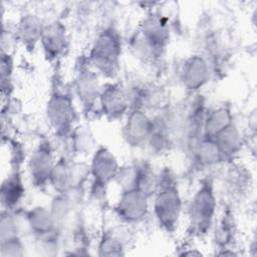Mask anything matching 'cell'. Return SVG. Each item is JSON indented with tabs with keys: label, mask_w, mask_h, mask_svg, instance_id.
<instances>
[{
	"label": "cell",
	"mask_w": 257,
	"mask_h": 257,
	"mask_svg": "<svg viewBox=\"0 0 257 257\" xmlns=\"http://www.w3.org/2000/svg\"><path fill=\"white\" fill-rule=\"evenodd\" d=\"M24 186L20 172L15 169L2 182L1 203L4 210L13 211L21 202L24 196Z\"/></svg>",
	"instance_id": "obj_16"
},
{
	"label": "cell",
	"mask_w": 257,
	"mask_h": 257,
	"mask_svg": "<svg viewBox=\"0 0 257 257\" xmlns=\"http://www.w3.org/2000/svg\"><path fill=\"white\" fill-rule=\"evenodd\" d=\"M121 249L122 244L115 236L109 233L103 235L99 244L100 255H121Z\"/></svg>",
	"instance_id": "obj_23"
},
{
	"label": "cell",
	"mask_w": 257,
	"mask_h": 257,
	"mask_svg": "<svg viewBox=\"0 0 257 257\" xmlns=\"http://www.w3.org/2000/svg\"><path fill=\"white\" fill-rule=\"evenodd\" d=\"M180 77L183 85L188 90L196 91L209 80V64L204 57L200 55H192L182 64Z\"/></svg>",
	"instance_id": "obj_13"
},
{
	"label": "cell",
	"mask_w": 257,
	"mask_h": 257,
	"mask_svg": "<svg viewBox=\"0 0 257 257\" xmlns=\"http://www.w3.org/2000/svg\"><path fill=\"white\" fill-rule=\"evenodd\" d=\"M1 256H21L23 255V244L21 243L19 237L9 239L6 241L0 242Z\"/></svg>",
	"instance_id": "obj_25"
},
{
	"label": "cell",
	"mask_w": 257,
	"mask_h": 257,
	"mask_svg": "<svg viewBox=\"0 0 257 257\" xmlns=\"http://www.w3.org/2000/svg\"><path fill=\"white\" fill-rule=\"evenodd\" d=\"M120 40L112 27L103 29L95 38L89 54V61L95 69L106 77H114L119 69Z\"/></svg>",
	"instance_id": "obj_3"
},
{
	"label": "cell",
	"mask_w": 257,
	"mask_h": 257,
	"mask_svg": "<svg viewBox=\"0 0 257 257\" xmlns=\"http://www.w3.org/2000/svg\"><path fill=\"white\" fill-rule=\"evenodd\" d=\"M216 207L217 201L213 182L210 178L204 179L188 206L191 233L201 236L210 230L214 221Z\"/></svg>",
	"instance_id": "obj_2"
},
{
	"label": "cell",
	"mask_w": 257,
	"mask_h": 257,
	"mask_svg": "<svg viewBox=\"0 0 257 257\" xmlns=\"http://www.w3.org/2000/svg\"><path fill=\"white\" fill-rule=\"evenodd\" d=\"M99 102L103 114L109 119H116L126 112L130 99L120 85L108 83L101 88Z\"/></svg>",
	"instance_id": "obj_12"
},
{
	"label": "cell",
	"mask_w": 257,
	"mask_h": 257,
	"mask_svg": "<svg viewBox=\"0 0 257 257\" xmlns=\"http://www.w3.org/2000/svg\"><path fill=\"white\" fill-rule=\"evenodd\" d=\"M154 212L160 226L167 232H174L182 213V199L174 176L164 170L159 177L155 193Z\"/></svg>",
	"instance_id": "obj_1"
},
{
	"label": "cell",
	"mask_w": 257,
	"mask_h": 257,
	"mask_svg": "<svg viewBox=\"0 0 257 257\" xmlns=\"http://www.w3.org/2000/svg\"><path fill=\"white\" fill-rule=\"evenodd\" d=\"M47 119L59 137H66L72 132L75 120V110L68 94L54 92L46 106Z\"/></svg>",
	"instance_id": "obj_5"
},
{
	"label": "cell",
	"mask_w": 257,
	"mask_h": 257,
	"mask_svg": "<svg viewBox=\"0 0 257 257\" xmlns=\"http://www.w3.org/2000/svg\"><path fill=\"white\" fill-rule=\"evenodd\" d=\"M194 160L197 166L208 168L223 162L222 155L213 138L203 136L193 148Z\"/></svg>",
	"instance_id": "obj_17"
},
{
	"label": "cell",
	"mask_w": 257,
	"mask_h": 257,
	"mask_svg": "<svg viewBox=\"0 0 257 257\" xmlns=\"http://www.w3.org/2000/svg\"><path fill=\"white\" fill-rule=\"evenodd\" d=\"M40 42L45 55L49 59L57 58L66 47V34L64 26L57 21L43 27Z\"/></svg>",
	"instance_id": "obj_14"
},
{
	"label": "cell",
	"mask_w": 257,
	"mask_h": 257,
	"mask_svg": "<svg viewBox=\"0 0 257 257\" xmlns=\"http://www.w3.org/2000/svg\"><path fill=\"white\" fill-rule=\"evenodd\" d=\"M85 169L81 165L72 164L65 158H61L54 164L49 183L58 194L69 193L77 188L86 176Z\"/></svg>",
	"instance_id": "obj_7"
},
{
	"label": "cell",
	"mask_w": 257,
	"mask_h": 257,
	"mask_svg": "<svg viewBox=\"0 0 257 257\" xmlns=\"http://www.w3.org/2000/svg\"><path fill=\"white\" fill-rule=\"evenodd\" d=\"M213 139L222 155L223 161L231 159L241 150L242 138L233 123L221 131Z\"/></svg>",
	"instance_id": "obj_19"
},
{
	"label": "cell",
	"mask_w": 257,
	"mask_h": 257,
	"mask_svg": "<svg viewBox=\"0 0 257 257\" xmlns=\"http://www.w3.org/2000/svg\"><path fill=\"white\" fill-rule=\"evenodd\" d=\"M119 166L113 154L105 148H99L93 155L89 174L92 177L91 193L96 195L105 190L106 186L115 179Z\"/></svg>",
	"instance_id": "obj_6"
},
{
	"label": "cell",
	"mask_w": 257,
	"mask_h": 257,
	"mask_svg": "<svg viewBox=\"0 0 257 257\" xmlns=\"http://www.w3.org/2000/svg\"><path fill=\"white\" fill-rule=\"evenodd\" d=\"M233 123V117L231 111L227 107H218L212 109L206 113L203 136L214 138L221 131Z\"/></svg>",
	"instance_id": "obj_20"
},
{
	"label": "cell",
	"mask_w": 257,
	"mask_h": 257,
	"mask_svg": "<svg viewBox=\"0 0 257 257\" xmlns=\"http://www.w3.org/2000/svg\"><path fill=\"white\" fill-rule=\"evenodd\" d=\"M43 27L37 16L26 14L20 19L16 32L21 42L28 49H33L35 44L41 39Z\"/></svg>",
	"instance_id": "obj_18"
},
{
	"label": "cell",
	"mask_w": 257,
	"mask_h": 257,
	"mask_svg": "<svg viewBox=\"0 0 257 257\" xmlns=\"http://www.w3.org/2000/svg\"><path fill=\"white\" fill-rule=\"evenodd\" d=\"M54 164L50 143L46 140L40 142L28 164L30 178L34 186L41 188L49 183Z\"/></svg>",
	"instance_id": "obj_10"
},
{
	"label": "cell",
	"mask_w": 257,
	"mask_h": 257,
	"mask_svg": "<svg viewBox=\"0 0 257 257\" xmlns=\"http://www.w3.org/2000/svg\"><path fill=\"white\" fill-rule=\"evenodd\" d=\"M169 26L164 17L159 14H150L142 23L137 36V48L140 53L158 57L169 42Z\"/></svg>",
	"instance_id": "obj_4"
},
{
	"label": "cell",
	"mask_w": 257,
	"mask_h": 257,
	"mask_svg": "<svg viewBox=\"0 0 257 257\" xmlns=\"http://www.w3.org/2000/svg\"><path fill=\"white\" fill-rule=\"evenodd\" d=\"M75 90L85 107L93 106L101 91L96 74L87 68L80 69L75 79Z\"/></svg>",
	"instance_id": "obj_15"
},
{
	"label": "cell",
	"mask_w": 257,
	"mask_h": 257,
	"mask_svg": "<svg viewBox=\"0 0 257 257\" xmlns=\"http://www.w3.org/2000/svg\"><path fill=\"white\" fill-rule=\"evenodd\" d=\"M31 232L42 242L51 244L58 233V225L51 211L44 207H35L26 213Z\"/></svg>",
	"instance_id": "obj_11"
},
{
	"label": "cell",
	"mask_w": 257,
	"mask_h": 257,
	"mask_svg": "<svg viewBox=\"0 0 257 257\" xmlns=\"http://www.w3.org/2000/svg\"><path fill=\"white\" fill-rule=\"evenodd\" d=\"M13 70V59L7 52L1 53V87L2 92L11 89V77Z\"/></svg>",
	"instance_id": "obj_22"
},
{
	"label": "cell",
	"mask_w": 257,
	"mask_h": 257,
	"mask_svg": "<svg viewBox=\"0 0 257 257\" xmlns=\"http://www.w3.org/2000/svg\"><path fill=\"white\" fill-rule=\"evenodd\" d=\"M233 221L231 216L227 213L221 220L217 230V239L219 243L222 245L228 244L233 236Z\"/></svg>",
	"instance_id": "obj_24"
},
{
	"label": "cell",
	"mask_w": 257,
	"mask_h": 257,
	"mask_svg": "<svg viewBox=\"0 0 257 257\" xmlns=\"http://www.w3.org/2000/svg\"><path fill=\"white\" fill-rule=\"evenodd\" d=\"M153 128V119L144 109L133 107L122 127V138L132 147H140L149 143Z\"/></svg>",
	"instance_id": "obj_9"
},
{
	"label": "cell",
	"mask_w": 257,
	"mask_h": 257,
	"mask_svg": "<svg viewBox=\"0 0 257 257\" xmlns=\"http://www.w3.org/2000/svg\"><path fill=\"white\" fill-rule=\"evenodd\" d=\"M12 212L13 211H8L4 209L2 211L0 224V242L19 237L18 222Z\"/></svg>",
	"instance_id": "obj_21"
},
{
	"label": "cell",
	"mask_w": 257,
	"mask_h": 257,
	"mask_svg": "<svg viewBox=\"0 0 257 257\" xmlns=\"http://www.w3.org/2000/svg\"><path fill=\"white\" fill-rule=\"evenodd\" d=\"M148 199L149 197L138 189L121 191L115 212L123 222L138 223L148 214Z\"/></svg>",
	"instance_id": "obj_8"
}]
</instances>
